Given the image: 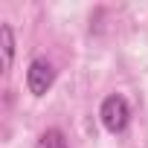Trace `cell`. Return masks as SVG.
Segmentation results:
<instances>
[{
    "instance_id": "4",
    "label": "cell",
    "mask_w": 148,
    "mask_h": 148,
    "mask_svg": "<svg viewBox=\"0 0 148 148\" xmlns=\"http://www.w3.org/2000/svg\"><path fill=\"white\" fill-rule=\"evenodd\" d=\"M38 148H67V139H64V134H61V131L49 128V131H44V134H41Z\"/></svg>"
},
{
    "instance_id": "1",
    "label": "cell",
    "mask_w": 148,
    "mask_h": 148,
    "mask_svg": "<svg viewBox=\"0 0 148 148\" xmlns=\"http://www.w3.org/2000/svg\"><path fill=\"white\" fill-rule=\"evenodd\" d=\"M99 116H102V125H105L110 134H122V131L128 128L131 110H128V102H125L122 96H108V99L102 102Z\"/></svg>"
},
{
    "instance_id": "2",
    "label": "cell",
    "mask_w": 148,
    "mask_h": 148,
    "mask_svg": "<svg viewBox=\"0 0 148 148\" xmlns=\"http://www.w3.org/2000/svg\"><path fill=\"white\" fill-rule=\"evenodd\" d=\"M52 82H55L52 64H49L47 58H35V61L29 64V70H26V87H29V93H32V96H44V93L52 87Z\"/></svg>"
},
{
    "instance_id": "3",
    "label": "cell",
    "mask_w": 148,
    "mask_h": 148,
    "mask_svg": "<svg viewBox=\"0 0 148 148\" xmlns=\"http://www.w3.org/2000/svg\"><path fill=\"white\" fill-rule=\"evenodd\" d=\"M0 49H3V70L12 67V55H15V38H12V29L3 23L0 26Z\"/></svg>"
}]
</instances>
